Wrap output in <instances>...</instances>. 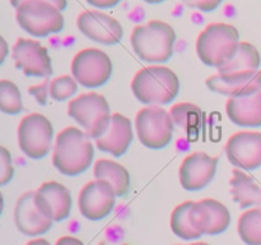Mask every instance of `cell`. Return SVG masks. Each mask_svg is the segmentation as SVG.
<instances>
[{"mask_svg":"<svg viewBox=\"0 0 261 245\" xmlns=\"http://www.w3.org/2000/svg\"><path fill=\"white\" fill-rule=\"evenodd\" d=\"M98 245H129V244H125V242H119V244H116V242L109 241V240H103V241L99 242Z\"/></svg>","mask_w":261,"mask_h":245,"instance_id":"cell-37","label":"cell"},{"mask_svg":"<svg viewBox=\"0 0 261 245\" xmlns=\"http://www.w3.org/2000/svg\"><path fill=\"white\" fill-rule=\"evenodd\" d=\"M12 156L7 148L0 147V185H7L13 178Z\"/></svg>","mask_w":261,"mask_h":245,"instance_id":"cell-29","label":"cell"},{"mask_svg":"<svg viewBox=\"0 0 261 245\" xmlns=\"http://www.w3.org/2000/svg\"><path fill=\"white\" fill-rule=\"evenodd\" d=\"M190 245H209V244H206V242H193V244Z\"/></svg>","mask_w":261,"mask_h":245,"instance_id":"cell-39","label":"cell"},{"mask_svg":"<svg viewBox=\"0 0 261 245\" xmlns=\"http://www.w3.org/2000/svg\"><path fill=\"white\" fill-rule=\"evenodd\" d=\"M190 221L201 236H216L228 229L231 214L223 203L216 199L206 198L193 202L190 208Z\"/></svg>","mask_w":261,"mask_h":245,"instance_id":"cell-11","label":"cell"},{"mask_svg":"<svg viewBox=\"0 0 261 245\" xmlns=\"http://www.w3.org/2000/svg\"><path fill=\"white\" fill-rule=\"evenodd\" d=\"M237 231L246 245H261V207L247 209L240 216Z\"/></svg>","mask_w":261,"mask_h":245,"instance_id":"cell-25","label":"cell"},{"mask_svg":"<svg viewBox=\"0 0 261 245\" xmlns=\"http://www.w3.org/2000/svg\"><path fill=\"white\" fill-rule=\"evenodd\" d=\"M173 121L170 111L160 106H147L139 110L135 117V129L143 145L161 150L172 140Z\"/></svg>","mask_w":261,"mask_h":245,"instance_id":"cell-7","label":"cell"},{"mask_svg":"<svg viewBox=\"0 0 261 245\" xmlns=\"http://www.w3.org/2000/svg\"><path fill=\"white\" fill-rule=\"evenodd\" d=\"M193 206V202L188 201L178 204L171 214V230L177 237L184 240H195L201 236L190 221V208Z\"/></svg>","mask_w":261,"mask_h":245,"instance_id":"cell-26","label":"cell"},{"mask_svg":"<svg viewBox=\"0 0 261 245\" xmlns=\"http://www.w3.org/2000/svg\"><path fill=\"white\" fill-rule=\"evenodd\" d=\"M25 245H51V244L46 239L37 237V239H33V240H31V241H28Z\"/></svg>","mask_w":261,"mask_h":245,"instance_id":"cell-36","label":"cell"},{"mask_svg":"<svg viewBox=\"0 0 261 245\" xmlns=\"http://www.w3.org/2000/svg\"><path fill=\"white\" fill-rule=\"evenodd\" d=\"M132 121L124 115L115 112L112 114L109 129L102 137L97 138L96 145L102 152H107L115 157L124 155L133 142Z\"/></svg>","mask_w":261,"mask_h":245,"instance_id":"cell-19","label":"cell"},{"mask_svg":"<svg viewBox=\"0 0 261 245\" xmlns=\"http://www.w3.org/2000/svg\"><path fill=\"white\" fill-rule=\"evenodd\" d=\"M182 2L184 4H186L188 7L198 9L200 10V12L208 13L217 9V8L219 7V4L222 3V0H182Z\"/></svg>","mask_w":261,"mask_h":245,"instance_id":"cell-30","label":"cell"},{"mask_svg":"<svg viewBox=\"0 0 261 245\" xmlns=\"http://www.w3.org/2000/svg\"><path fill=\"white\" fill-rule=\"evenodd\" d=\"M94 156L93 143L84 130L68 127L58 134L53 163L65 176H76L88 170Z\"/></svg>","mask_w":261,"mask_h":245,"instance_id":"cell-1","label":"cell"},{"mask_svg":"<svg viewBox=\"0 0 261 245\" xmlns=\"http://www.w3.org/2000/svg\"><path fill=\"white\" fill-rule=\"evenodd\" d=\"M38 211L53 222L68 218L71 211V195L66 186L58 181H46L35 191Z\"/></svg>","mask_w":261,"mask_h":245,"instance_id":"cell-16","label":"cell"},{"mask_svg":"<svg viewBox=\"0 0 261 245\" xmlns=\"http://www.w3.org/2000/svg\"><path fill=\"white\" fill-rule=\"evenodd\" d=\"M71 76L87 88H97L110 81L112 76V61L99 48L81 50L71 61Z\"/></svg>","mask_w":261,"mask_h":245,"instance_id":"cell-9","label":"cell"},{"mask_svg":"<svg viewBox=\"0 0 261 245\" xmlns=\"http://www.w3.org/2000/svg\"><path fill=\"white\" fill-rule=\"evenodd\" d=\"M14 222L18 231L28 237L46 234L54 224L36 207L35 191H27L17 199L14 207Z\"/></svg>","mask_w":261,"mask_h":245,"instance_id":"cell-18","label":"cell"},{"mask_svg":"<svg viewBox=\"0 0 261 245\" xmlns=\"http://www.w3.org/2000/svg\"><path fill=\"white\" fill-rule=\"evenodd\" d=\"M218 166V157L205 152H194L185 157L180 166L178 176L184 189L196 191L205 188L213 180Z\"/></svg>","mask_w":261,"mask_h":245,"instance_id":"cell-15","label":"cell"},{"mask_svg":"<svg viewBox=\"0 0 261 245\" xmlns=\"http://www.w3.org/2000/svg\"><path fill=\"white\" fill-rule=\"evenodd\" d=\"M18 144L27 157L38 160L50 152L53 145L54 128L43 115L33 112L20 120L18 125Z\"/></svg>","mask_w":261,"mask_h":245,"instance_id":"cell-8","label":"cell"},{"mask_svg":"<svg viewBox=\"0 0 261 245\" xmlns=\"http://www.w3.org/2000/svg\"><path fill=\"white\" fill-rule=\"evenodd\" d=\"M48 88H50V81L46 78L42 83L37 84V86L30 87V88H28V92H30L32 96H35V99L37 100L38 104L46 105V102H47V96L50 94Z\"/></svg>","mask_w":261,"mask_h":245,"instance_id":"cell-31","label":"cell"},{"mask_svg":"<svg viewBox=\"0 0 261 245\" xmlns=\"http://www.w3.org/2000/svg\"><path fill=\"white\" fill-rule=\"evenodd\" d=\"M68 115L94 140L106 133L112 117L107 100L96 92L83 93L71 100L68 105Z\"/></svg>","mask_w":261,"mask_h":245,"instance_id":"cell-5","label":"cell"},{"mask_svg":"<svg viewBox=\"0 0 261 245\" xmlns=\"http://www.w3.org/2000/svg\"><path fill=\"white\" fill-rule=\"evenodd\" d=\"M240 42V33L234 26L211 23L196 40V53L205 65L219 69L233 58Z\"/></svg>","mask_w":261,"mask_h":245,"instance_id":"cell-4","label":"cell"},{"mask_svg":"<svg viewBox=\"0 0 261 245\" xmlns=\"http://www.w3.org/2000/svg\"><path fill=\"white\" fill-rule=\"evenodd\" d=\"M15 18L23 31L35 37L61 32L64 15L59 8L43 0H25L15 8Z\"/></svg>","mask_w":261,"mask_h":245,"instance_id":"cell-6","label":"cell"},{"mask_svg":"<svg viewBox=\"0 0 261 245\" xmlns=\"http://www.w3.org/2000/svg\"><path fill=\"white\" fill-rule=\"evenodd\" d=\"M206 87L212 92L223 96L242 97L261 91V70L241 71L233 74H213L206 79Z\"/></svg>","mask_w":261,"mask_h":245,"instance_id":"cell-17","label":"cell"},{"mask_svg":"<svg viewBox=\"0 0 261 245\" xmlns=\"http://www.w3.org/2000/svg\"><path fill=\"white\" fill-rule=\"evenodd\" d=\"M15 66L28 77H50L53 74L51 59L47 48L38 41L18 38L12 50Z\"/></svg>","mask_w":261,"mask_h":245,"instance_id":"cell-12","label":"cell"},{"mask_svg":"<svg viewBox=\"0 0 261 245\" xmlns=\"http://www.w3.org/2000/svg\"><path fill=\"white\" fill-rule=\"evenodd\" d=\"M231 181L232 199L242 209L250 207H261V186L254 178L247 175L241 168H234Z\"/></svg>","mask_w":261,"mask_h":245,"instance_id":"cell-21","label":"cell"},{"mask_svg":"<svg viewBox=\"0 0 261 245\" xmlns=\"http://www.w3.org/2000/svg\"><path fill=\"white\" fill-rule=\"evenodd\" d=\"M130 42L140 60L149 64L166 63L173 55L176 32L163 20H150L133 30Z\"/></svg>","mask_w":261,"mask_h":245,"instance_id":"cell-2","label":"cell"},{"mask_svg":"<svg viewBox=\"0 0 261 245\" xmlns=\"http://www.w3.org/2000/svg\"><path fill=\"white\" fill-rule=\"evenodd\" d=\"M145 3H149V4H160V3L165 2V0H143Z\"/></svg>","mask_w":261,"mask_h":245,"instance_id":"cell-38","label":"cell"},{"mask_svg":"<svg viewBox=\"0 0 261 245\" xmlns=\"http://www.w3.org/2000/svg\"><path fill=\"white\" fill-rule=\"evenodd\" d=\"M116 197L111 184L94 179L93 181L87 183L79 193V211L87 219L99 221L111 213Z\"/></svg>","mask_w":261,"mask_h":245,"instance_id":"cell-10","label":"cell"},{"mask_svg":"<svg viewBox=\"0 0 261 245\" xmlns=\"http://www.w3.org/2000/svg\"><path fill=\"white\" fill-rule=\"evenodd\" d=\"M170 115L173 124L188 132H196L201 127L204 115L203 111L196 105L190 102H181L173 105L170 109Z\"/></svg>","mask_w":261,"mask_h":245,"instance_id":"cell-24","label":"cell"},{"mask_svg":"<svg viewBox=\"0 0 261 245\" xmlns=\"http://www.w3.org/2000/svg\"><path fill=\"white\" fill-rule=\"evenodd\" d=\"M79 31L89 40L103 45H114L122 38V26L111 15L99 10H86L76 18Z\"/></svg>","mask_w":261,"mask_h":245,"instance_id":"cell-14","label":"cell"},{"mask_svg":"<svg viewBox=\"0 0 261 245\" xmlns=\"http://www.w3.org/2000/svg\"><path fill=\"white\" fill-rule=\"evenodd\" d=\"M121 0H87L88 4H91L92 7L99 8V9H109V8L115 7L117 5Z\"/></svg>","mask_w":261,"mask_h":245,"instance_id":"cell-32","label":"cell"},{"mask_svg":"<svg viewBox=\"0 0 261 245\" xmlns=\"http://www.w3.org/2000/svg\"><path fill=\"white\" fill-rule=\"evenodd\" d=\"M229 120L240 127H261V91L242 97H231L226 105Z\"/></svg>","mask_w":261,"mask_h":245,"instance_id":"cell-20","label":"cell"},{"mask_svg":"<svg viewBox=\"0 0 261 245\" xmlns=\"http://www.w3.org/2000/svg\"><path fill=\"white\" fill-rule=\"evenodd\" d=\"M76 83L78 82L74 79L73 76H61L53 79L50 82V88H48L51 99L59 102L70 99L78 91V84Z\"/></svg>","mask_w":261,"mask_h":245,"instance_id":"cell-28","label":"cell"},{"mask_svg":"<svg viewBox=\"0 0 261 245\" xmlns=\"http://www.w3.org/2000/svg\"><path fill=\"white\" fill-rule=\"evenodd\" d=\"M93 175L97 180H105L114 188L117 197L127 194L130 189V175L126 168L111 160H98L93 166Z\"/></svg>","mask_w":261,"mask_h":245,"instance_id":"cell-22","label":"cell"},{"mask_svg":"<svg viewBox=\"0 0 261 245\" xmlns=\"http://www.w3.org/2000/svg\"><path fill=\"white\" fill-rule=\"evenodd\" d=\"M229 162L241 170H255L261 166V133L242 130L229 137L226 144Z\"/></svg>","mask_w":261,"mask_h":245,"instance_id":"cell-13","label":"cell"},{"mask_svg":"<svg viewBox=\"0 0 261 245\" xmlns=\"http://www.w3.org/2000/svg\"><path fill=\"white\" fill-rule=\"evenodd\" d=\"M8 55V45L4 38H0V63H3L5 56Z\"/></svg>","mask_w":261,"mask_h":245,"instance_id":"cell-35","label":"cell"},{"mask_svg":"<svg viewBox=\"0 0 261 245\" xmlns=\"http://www.w3.org/2000/svg\"><path fill=\"white\" fill-rule=\"evenodd\" d=\"M180 82L175 71L161 65L145 66L137 71L132 91L139 102L149 106L167 105L176 99Z\"/></svg>","mask_w":261,"mask_h":245,"instance_id":"cell-3","label":"cell"},{"mask_svg":"<svg viewBox=\"0 0 261 245\" xmlns=\"http://www.w3.org/2000/svg\"><path fill=\"white\" fill-rule=\"evenodd\" d=\"M178 245H180V244H178ZM189 245H190V244H189Z\"/></svg>","mask_w":261,"mask_h":245,"instance_id":"cell-40","label":"cell"},{"mask_svg":"<svg viewBox=\"0 0 261 245\" xmlns=\"http://www.w3.org/2000/svg\"><path fill=\"white\" fill-rule=\"evenodd\" d=\"M23 2H25V0H10V4H12L14 8H17L18 5L22 4ZM43 2L51 3V4L55 5L56 8H59L61 12H63V10L66 8V0H43Z\"/></svg>","mask_w":261,"mask_h":245,"instance_id":"cell-33","label":"cell"},{"mask_svg":"<svg viewBox=\"0 0 261 245\" xmlns=\"http://www.w3.org/2000/svg\"><path fill=\"white\" fill-rule=\"evenodd\" d=\"M260 61L259 50L252 43L241 41L233 58L227 64L222 65L218 69V73L233 74L241 73V71L259 70Z\"/></svg>","mask_w":261,"mask_h":245,"instance_id":"cell-23","label":"cell"},{"mask_svg":"<svg viewBox=\"0 0 261 245\" xmlns=\"http://www.w3.org/2000/svg\"><path fill=\"white\" fill-rule=\"evenodd\" d=\"M55 245H84L82 242V240L76 239L74 236H63L60 239H58V241L55 242Z\"/></svg>","mask_w":261,"mask_h":245,"instance_id":"cell-34","label":"cell"},{"mask_svg":"<svg viewBox=\"0 0 261 245\" xmlns=\"http://www.w3.org/2000/svg\"><path fill=\"white\" fill-rule=\"evenodd\" d=\"M0 110L4 114L17 115L23 110L22 94L12 81H0Z\"/></svg>","mask_w":261,"mask_h":245,"instance_id":"cell-27","label":"cell"}]
</instances>
